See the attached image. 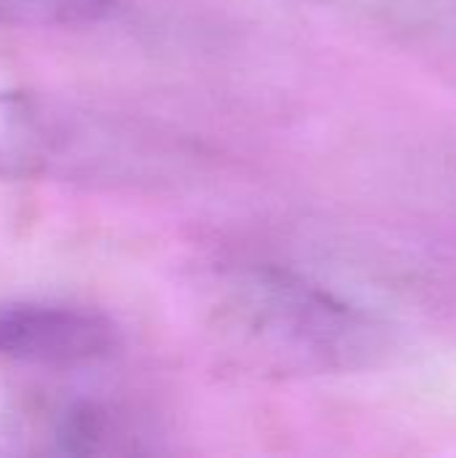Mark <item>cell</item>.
Returning <instances> with one entry per match:
<instances>
[{
	"mask_svg": "<svg viewBox=\"0 0 456 458\" xmlns=\"http://www.w3.org/2000/svg\"><path fill=\"white\" fill-rule=\"evenodd\" d=\"M411 48L456 62V0H309Z\"/></svg>",
	"mask_w": 456,
	"mask_h": 458,
	"instance_id": "cell-4",
	"label": "cell"
},
{
	"mask_svg": "<svg viewBox=\"0 0 456 458\" xmlns=\"http://www.w3.org/2000/svg\"><path fill=\"white\" fill-rule=\"evenodd\" d=\"M210 330L234 365L271 378L357 373L392 349L390 325L374 311L271 263H247L220 276Z\"/></svg>",
	"mask_w": 456,
	"mask_h": 458,
	"instance_id": "cell-1",
	"label": "cell"
},
{
	"mask_svg": "<svg viewBox=\"0 0 456 458\" xmlns=\"http://www.w3.org/2000/svg\"><path fill=\"white\" fill-rule=\"evenodd\" d=\"M145 432L126 411L102 400H70L46 421V443L59 456H116L145 451Z\"/></svg>",
	"mask_w": 456,
	"mask_h": 458,
	"instance_id": "cell-5",
	"label": "cell"
},
{
	"mask_svg": "<svg viewBox=\"0 0 456 458\" xmlns=\"http://www.w3.org/2000/svg\"><path fill=\"white\" fill-rule=\"evenodd\" d=\"M121 335L102 311L56 301L0 303V360L38 368H86L110 360Z\"/></svg>",
	"mask_w": 456,
	"mask_h": 458,
	"instance_id": "cell-3",
	"label": "cell"
},
{
	"mask_svg": "<svg viewBox=\"0 0 456 458\" xmlns=\"http://www.w3.org/2000/svg\"><path fill=\"white\" fill-rule=\"evenodd\" d=\"M196 150L159 126L46 94H0V177L167 185Z\"/></svg>",
	"mask_w": 456,
	"mask_h": 458,
	"instance_id": "cell-2",
	"label": "cell"
},
{
	"mask_svg": "<svg viewBox=\"0 0 456 458\" xmlns=\"http://www.w3.org/2000/svg\"><path fill=\"white\" fill-rule=\"evenodd\" d=\"M118 0H0L5 27H83L102 21Z\"/></svg>",
	"mask_w": 456,
	"mask_h": 458,
	"instance_id": "cell-6",
	"label": "cell"
}]
</instances>
